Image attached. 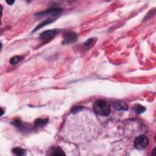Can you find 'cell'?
I'll return each mask as SVG.
<instances>
[{"label": "cell", "mask_w": 156, "mask_h": 156, "mask_svg": "<svg viewBox=\"0 0 156 156\" xmlns=\"http://www.w3.org/2000/svg\"><path fill=\"white\" fill-rule=\"evenodd\" d=\"M99 129V121L94 113L84 107H75L64 123L62 135L66 140L79 144L96 137Z\"/></svg>", "instance_id": "6da1fadb"}, {"label": "cell", "mask_w": 156, "mask_h": 156, "mask_svg": "<svg viewBox=\"0 0 156 156\" xmlns=\"http://www.w3.org/2000/svg\"><path fill=\"white\" fill-rule=\"evenodd\" d=\"M93 109L96 114L100 116L107 117L110 113V105L106 100L98 99L93 104Z\"/></svg>", "instance_id": "7a4b0ae2"}, {"label": "cell", "mask_w": 156, "mask_h": 156, "mask_svg": "<svg viewBox=\"0 0 156 156\" xmlns=\"http://www.w3.org/2000/svg\"><path fill=\"white\" fill-rule=\"evenodd\" d=\"M148 144L149 139L144 135H140L134 140V147L138 150L144 149L147 148Z\"/></svg>", "instance_id": "3957f363"}, {"label": "cell", "mask_w": 156, "mask_h": 156, "mask_svg": "<svg viewBox=\"0 0 156 156\" xmlns=\"http://www.w3.org/2000/svg\"><path fill=\"white\" fill-rule=\"evenodd\" d=\"M58 30L57 29H52L46 30L42 33L40 36V39L42 40L44 42H48L56 36Z\"/></svg>", "instance_id": "277c9868"}, {"label": "cell", "mask_w": 156, "mask_h": 156, "mask_svg": "<svg viewBox=\"0 0 156 156\" xmlns=\"http://www.w3.org/2000/svg\"><path fill=\"white\" fill-rule=\"evenodd\" d=\"M78 39V35L73 32L66 33L64 35V40L62 44H71L75 43Z\"/></svg>", "instance_id": "5b68a950"}, {"label": "cell", "mask_w": 156, "mask_h": 156, "mask_svg": "<svg viewBox=\"0 0 156 156\" xmlns=\"http://www.w3.org/2000/svg\"><path fill=\"white\" fill-rule=\"evenodd\" d=\"M62 12V10L58 8H54V9H48L45 12H41L40 13H38V16H47V15H51V16H56L60 14Z\"/></svg>", "instance_id": "8992f818"}, {"label": "cell", "mask_w": 156, "mask_h": 156, "mask_svg": "<svg viewBox=\"0 0 156 156\" xmlns=\"http://www.w3.org/2000/svg\"><path fill=\"white\" fill-rule=\"evenodd\" d=\"M114 107L117 110H127L128 106L126 102L123 101H117L114 104Z\"/></svg>", "instance_id": "52a82bcc"}, {"label": "cell", "mask_w": 156, "mask_h": 156, "mask_svg": "<svg viewBox=\"0 0 156 156\" xmlns=\"http://www.w3.org/2000/svg\"><path fill=\"white\" fill-rule=\"evenodd\" d=\"M49 155H65L64 151L59 147L52 148L49 151Z\"/></svg>", "instance_id": "ba28073f"}, {"label": "cell", "mask_w": 156, "mask_h": 156, "mask_svg": "<svg viewBox=\"0 0 156 156\" xmlns=\"http://www.w3.org/2000/svg\"><path fill=\"white\" fill-rule=\"evenodd\" d=\"M48 119L38 118L35 121L34 124L36 127H43L46 125V124L48 123Z\"/></svg>", "instance_id": "9c48e42d"}, {"label": "cell", "mask_w": 156, "mask_h": 156, "mask_svg": "<svg viewBox=\"0 0 156 156\" xmlns=\"http://www.w3.org/2000/svg\"><path fill=\"white\" fill-rule=\"evenodd\" d=\"M22 60H23V57L20 56H15L10 59L9 62L11 65H15L18 64L19 62H20Z\"/></svg>", "instance_id": "30bf717a"}, {"label": "cell", "mask_w": 156, "mask_h": 156, "mask_svg": "<svg viewBox=\"0 0 156 156\" xmlns=\"http://www.w3.org/2000/svg\"><path fill=\"white\" fill-rule=\"evenodd\" d=\"M54 20V19H48V20H45V22H44L43 23H40L38 26H37L36 28L34 30L33 32H36V31H37V30H38V29H40L41 28H42V27H44V26H46V25H49V24L51 23L52 22H53Z\"/></svg>", "instance_id": "8fae6325"}, {"label": "cell", "mask_w": 156, "mask_h": 156, "mask_svg": "<svg viewBox=\"0 0 156 156\" xmlns=\"http://www.w3.org/2000/svg\"><path fill=\"white\" fill-rule=\"evenodd\" d=\"M12 152L14 154L17 155H24L26 154V151L24 149L20 148H15L12 149Z\"/></svg>", "instance_id": "7c38bea8"}, {"label": "cell", "mask_w": 156, "mask_h": 156, "mask_svg": "<svg viewBox=\"0 0 156 156\" xmlns=\"http://www.w3.org/2000/svg\"><path fill=\"white\" fill-rule=\"evenodd\" d=\"M96 40H97L94 38H90L86 41L85 44H84V45L87 48H90L92 47L93 45L95 44Z\"/></svg>", "instance_id": "4fadbf2b"}, {"label": "cell", "mask_w": 156, "mask_h": 156, "mask_svg": "<svg viewBox=\"0 0 156 156\" xmlns=\"http://www.w3.org/2000/svg\"><path fill=\"white\" fill-rule=\"evenodd\" d=\"M134 109L135 110L137 113H143L145 110H146V109H145L144 107H143L140 104H136L134 106Z\"/></svg>", "instance_id": "5bb4252c"}, {"label": "cell", "mask_w": 156, "mask_h": 156, "mask_svg": "<svg viewBox=\"0 0 156 156\" xmlns=\"http://www.w3.org/2000/svg\"><path fill=\"white\" fill-rule=\"evenodd\" d=\"M6 3L9 4V5H12V4H13L14 3H15V1H6Z\"/></svg>", "instance_id": "9a60e30c"}]
</instances>
